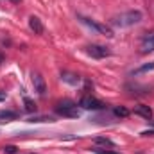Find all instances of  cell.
Segmentation results:
<instances>
[{"label": "cell", "instance_id": "obj_6", "mask_svg": "<svg viewBox=\"0 0 154 154\" xmlns=\"http://www.w3.org/2000/svg\"><path fill=\"white\" fill-rule=\"evenodd\" d=\"M154 50V32H149L142 38V43H140V52L142 54H149Z\"/></svg>", "mask_w": 154, "mask_h": 154}, {"label": "cell", "instance_id": "obj_13", "mask_svg": "<svg viewBox=\"0 0 154 154\" xmlns=\"http://www.w3.org/2000/svg\"><path fill=\"white\" fill-rule=\"evenodd\" d=\"M113 115L118 118H125V116H129V109L124 106H116V108H113Z\"/></svg>", "mask_w": 154, "mask_h": 154}, {"label": "cell", "instance_id": "obj_19", "mask_svg": "<svg viewBox=\"0 0 154 154\" xmlns=\"http://www.w3.org/2000/svg\"><path fill=\"white\" fill-rule=\"evenodd\" d=\"M142 136H154V129H145V131H142Z\"/></svg>", "mask_w": 154, "mask_h": 154}, {"label": "cell", "instance_id": "obj_21", "mask_svg": "<svg viewBox=\"0 0 154 154\" xmlns=\"http://www.w3.org/2000/svg\"><path fill=\"white\" fill-rule=\"evenodd\" d=\"M9 2H13V4H20L22 0H9Z\"/></svg>", "mask_w": 154, "mask_h": 154}, {"label": "cell", "instance_id": "obj_14", "mask_svg": "<svg viewBox=\"0 0 154 154\" xmlns=\"http://www.w3.org/2000/svg\"><path fill=\"white\" fill-rule=\"evenodd\" d=\"M27 122H31V124H34V122H56L54 120V116H47V115H39V116H31Z\"/></svg>", "mask_w": 154, "mask_h": 154}, {"label": "cell", "instance_id": "obj_2", "mask_svg": "<svg viewBox=\"0 0 154 154\" xmlns=\"http://www.w3.org/2000/svg\"><path fill=\"white\" fill-rule=\"evenodd\" d=\"M54 109H56V113L59 116H68V118H79V116H81L79 106H77L75 102L68 100V99L56 102V108H54Z\"/></svg>", "mask_w": 154, "mask_h": 154}, {"label": "cell", "instance_id": "obj_8", "mask_svg": "<svg viewBox=\"0 0 154 154\" xmlns=\"http://www.w3.org/2000/svg\"><path fill=\"white\" fill-rule=\"evenodd\" d=\"M20 116L18 111H13V109H0V124H5V122H13Z\"/></svg>", "mask_w": 154, "mask_h": 154}, {"label": "cell", "instance_id": "obj_9", "mask_svg": "<svg viewBox=\"0 0 154 154\" xmlns=\"http://www.w3.org/2000/svg\"><path fill=\"white\" fill-rule=\"evenodd\" d=\"M134 115L142 116V118H145V120H151V118H152V109H151L149 106H145V104H140V106L134 108Z\"/></svg>", "mask_w": 154, "mask_h": 154}, {"label": "cell", "instance_id": "obj_11", "mask_svg": "<svg viewBox=\"0 0 154 154\" xmlns=\"http://www.w3.org/2000/svg\"><path fill=\"white\" fill-rule=\"evenodd\" d=\"M61 79L65 81V82H68V84H72V86H77L79 82H81V77L74 74V72H61Z\"/></svg>", "mask_w": 154, "mask_h": 154}, {"label": "cell", "instance_id": "obj_15", "mask_svg": "<svg viewBox=\"0 0 154 154\" xmlns=\"http://www.w3.org/2000/svg\"><path fill=\"white\" fill-rule=\"evenodd\" d=\"M90 151H93L95 154H120V152H116V151H113V149H106V147H93Z\"/></svg>", "mask_w": 154, "mask_h": 154}, {"label": "cell", "instance_id": "obj_1", "mask_svg": "<svg viewBox=\"0 0 154 154\" xmlns=\"http://www.w3.org/2000/svg\"><path fill=\"white\" fill-rule=\"evenodd\" d=\"M143 20V14L138 11V9H134V11H125V13H120V14H116L111 18V25L113 27H120V29H124V27H131V25H136V23H140Z\"/></svg>", "mask_w": 154, "mask_h": 154}, {"label": "cell", "instance_id": "obj_4", "mask_svg": "<svg viewBox=\"0 0 154 154\" xmlns=\"http://www.w3.org/2000/svg\"><path fill=\"white\" fill-rule=\"evenodd\" d=\"M79 108H82V109H91V111H99V109H106V104L100 102L99 99L91 97V95H84V97L79 100Z\"/></svg>", "mask_w": 154, "mask_h": 154}, {"label": "cell", "instance_id": "obj_17", "mask_svg": "<svg viewBox=\"0 0 154 154\" xmlns=\"http://www.w3.org/2000/svg\"><path fill=\"white\" fill-rule=\"evenodd\" d=\"M154 68V61L151 63V65H143V66H140L138 70H134L133 74H142V72H149V70H152Z\"/></svg>", "mask_w": 154, "mask_h": 154}, {"label": "cell", "instance_id": "obj_3", "mask_svg": "<svg viewBox=\"0 0 154 154\" xmlns=\"http://www.w3.org/2000/svg\"><path fill=\"white\" fill-rule=\"evenodd\" d=\"M81 22H82L84 25H88L90 29H93L97 34H102V36H106V38H113V29H111L109 25H106V23H99V22H93L91 18H86V16H81Z\"/></svg>", "mask_w": 154, "mask_h": 154}, {"label": "cell", "instance_id": "obj_7", "mask_svg": "<svg viewBox=\"0 0 154 154\" xmlns=\"http://www.w3.org/2000/svg\"><path fill=\"white\" fill-rule=\"evenodd\" d=\"M32 84H34V91H36L38 95H45V91H47V84H45V79H43L41 74L32 72Z\"/></svg>", "mask_w": 154, "mask_h": 154}, {"label": "cell", "instance_id": "obj_16", "mask_svg": "<svg viewBox=\"0 0 154 154\" xmlns=\"http://www.w3.org/2000/svg\"><path fill=\"white\" fill-rule=\"evenodd\" d=\"M23 104H25V109L29 111V113H32V111H36V104H34V100H31V99H23Z\"/></svg>", "mask_w": 154, "mask_h": 154}, {"label": "cell", "instance_id": "obj_12", "mask_svg": "<svg viewBox=\"0 0 154 154\" xmlns=\"http://www.w3.org/2000/svg\"><path fill=\"white\" fill-rule=\"evenodd\" d=\"M93 143H95V147H109V149H115V142L109 140V138H106V136L93 138Z\"/></svg>", "mask_w": 154, "mask_h": 154}, {"label": "cell", "instance_id": "obj_10", "mask_svg": "<svg viewBox=\"0 0 154 154\" xmlns=\"http://www.w3.org/2000/svg\"><path fill=\"white\" fill-rule=\"evenodd\" d=\"M29 27H31V31L34 34H43V23H41V20L38 16H31L29 18Z\"/></svg>", "mask_w": 154, "mask_h": 154}, {"label": "cell", "instance_id": "obj_20", "mask_svg": "<svg viewBox=\"0 0 154 154\" xmlns=\"http://www.w3.org/2000/svg\"><path fill=\"white\" fill-rule=\"evenodd\" d=\"M5 97H7V93H5V91H2V90H0V100H5Z\"/></svg>", "mask_w": 154, "mask_h": 154}, {"label": "cell", "instance_id": "obj_22", "mask_svg": "<svg viewBox=\"0 0 154 154\" xmlns=\"http://www.w3.org/2000/svg\"><path fill=\"white\" fill-rule=\"evenodd\" d=\"M2 61H4V56H2V54H0V63H2Z\"/></svg>", "mask_w": 154, "mask_h": 154}, {"label": "cell", "instance_id": "obj_18", "mask_svg": "<svg viewBox=\"0 0 154 154\" xmlns=\"http://www.w3.org/2000/svg\"><path fill=\"white\" fill-rule=\"evenodd\" d=\"M2 151H4L5 154H14V152H16V147H14V145H5Z\"/></svg>", "mask_w": 154, "mask_h": 154}, {"label": "cell", "instance_id": "obj_5", "mask_svg": "<svg viewBox=\"0 0 154 154\" xmlns=\"http://www.w3.org/2000/svg\"><path fill=\"white\" fill-rule=\"evenodd\" d=\"M86 54L95 59H104V57L111 56V50H109V47H104V45H88Z\"/></svg>", "mask_w": 154, "mask_h": 154}, {"label": "cell", "instance_id": "obj_23", "mask_svg": "<svg viewBox=\"0 0 154 154\" xmlns=\"http://www.w3.org/2000/svg\"><path fill=\"white\" fill-rule=\"evenodd\" d=\"M29 154H34V152H29Z\"/></svg>", "mask_w": 154, "mask_h": 154}]
</instances>
